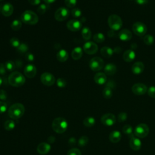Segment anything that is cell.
Wrapping results in <instances>:
<instances>
[{"mask_svg": "<svg viewBox=\"0 0 155 155\" xmlns=\"http://www.w3.org/2000/svg\"><path fill=\"white\" fill-rule=\"evenodd\" d=\"M25 113V107L21 103H15L11 105L8 110L9 117L14 120L22 117Z\"/></svg>", "mask_w": 155, "mask_h": 155, "instance_id": "cell-1", "label": "cell"}, {"mask_svg": "<svg viewBox=\"0 0 155 155\" xmlns=\"http://www.w3.org/2000/svg\"><path fill=\"white\" fill-rule=\"evenodd\" d=\"M8 81L10 85L15 87H19L25 84V78L20 72L13 71L8 76Z\"/></svg>", "mask_w": 155, "mask_h": 155, "instance_id": "cell-2", "label": "cell"}, {"mask_svg": "<svg viewBox=\"0 0 155 155\" xmlns=\"http://www.w3.org/2000/svg\"><path fill=\"white\" fill-rule=\"evenodd\" d=\"M51 127L54 132L58 134H62L67 130L68 128V122L65 119L58 117L53 120Z\"/></svg>", "mask_w": 155, "mask_h": 155, "instance_id": "cell-3", "label": "cell"}, {"mask_svg": "<svg viewBox=\"0 0 155 155\" xmlns=\"http://www.w3.org/2000/svg\"><path fill=\"white\" fill-rule=\"evenodd\" d=\"M21 21L28 25H35L38 23L39 18L36 13L31 10H25L21 15Z\"/></svg>", "mask_w": 155, "mask_h": 155, "instance_id": "cell-4", "label": "cell"}, {"mask_svg": "<svg viewBox=\"0 0 155 155\" xmlns=\"http://www.w3.org/2000/svg\"><path fill=\"white\" fill-rule=\"evenodd\" d=\"M108 24L110 28L114 31L120 29L122 26V20L117 15H111L108 18Z\"/></svg>", "mask_w": 155, "mask_h": 155, "instance_id": "cell-5", "label": "cell"}, {"mask_svg": "<svg viewBox=\"0 0 155 155\" xmlns=\"http://www.w3.org/2000/svg\"><path fill=\"white\" fill-rule=\"evenodd\" d=\"M149 133V127L147 124H140L136 126L134 131V135L138 138H144Z\"/></svg>", "mask_w": 155, "mask_h": 155, "instance_id": "cell-6", "label": "cell"}, {"mask_svg": "<svg viewBox=\"0 0 155 155\" xmlns=\"http://www.w3.org/2000/svg\"><path fill=\"white\" fill-rule=\"evenodd\" d=\"M104 65V61L102 58L96 56L93 58L89 62V67L91 70L97 71L101 70Z\"/></svg>", "mask_w": 155, "mask_h": 155, "instance_id": "cell-7", "label": "cell"}, {"mask_svg": "<svg viewBox=\"0 0 155 155\" xmlns=\"http://www.w3.org/2000/svg\"><path fill=\"white\" fill-rule=\"evenodd\" d=\"M70 15L69 10L64 7H59L54 13V18L59 22L64 21L67 19Z\"/></svg>", "mask_w": 155, "mask_h": 155, "instance_id": "cell-8", "label": "cell"}, {"mask_svg": "<svg viewBox=\"0 0 155 155\" xmlns=\"http://www.w3.org/2000/svg\"><path fill=\"white\" fill-rule=\"evenodd\" d=\"M132 29L133 32L139 36H143L147 30V26L142 22H136L134 23Z\"/></svg>", "mask_w": 155, "mask_h": 155, "instance_id": "cell-9", "label": "cell"}, {"mask_svg": "<svg viewBox=\"0 0 155 155\" xmlns=\"http://www.w3.org/2000/svg\"><path fill=\"white\" fill-rule=\"evenodd\" d=\"M40 79L41 82L46 86H51L56 81L54 76L51 73L48 72L42 73L40 77Z\"/></svg>", "mask_w": 155, "mask_h": 155, "instance_id": "cell-10", "label": "cell"}, {"mask_svg": "<svg viewBox=\"0 0 155 155\" xmlns=\"http://www.w3.org/2000/svg\"><path fill=\"white\" fill-rule=\"evenodd\" d=\"M83 50L87 54H93L97 51L98 47L94 42L92 41H88L84 44Z\"/></svg>", "mask_w": 155, "mask_h": 155, "instance_id": "cell-11", "label": "cell"}, {"mask_svg": "<svg viewBox=\"0 0 155 155\" xmlns=\"http://www.w3.org/2000/svg\"><path fill=\"white\" fill-rule=\"evenodd\" d=\"M101 122L105 126H112L116 123V117L112 113H107L104 114L101 119Z\"/></svg>", "mask_w": 155, "mask_h": 155, "instance_id": "cell-12", "label": "cell"}, {"mask_svg": "<svg viewBox=\"0 0 155 155\" xmlns=\"http://www.w3.org/2000/svg\"><path fill=\"white\" fill-rule=\"evenodd\" d=\"M132 91L136 95H143L147 91V86L142 83H137L133 85Z\"/></svg>", "mask_w": 155, "mask_h": 155, "instance_id": "cell-13", "label": "cell"}, {"mask_svg": "<svg viewBox=\"0 0 155 155\" xmlns=\"http://www.w3.org/2000/svg\"><path fill=\"white\" fill-rule=\"evenodd\" d=\"M67 27L71 31H78L81 28L82 23L78 20L71 19L67 22Z\"/></svg>", "mask_w": 155, "mask_h": 155, "instance_id": "cell-14", "label": "cell"}, {"mask_svg": "<svg viewBox=\"0 0 155 155\" xmlns=\"http://www.w3.org/2000/svg\"><path fill=\"white\" fill-rule=\"evenodd\" d=\"M36 67L33 64H28L24 70V73L25 76L28 78H33L36 74Z\"/></svg>", "mask_w": 155, "mask_h": 155, "instance_id": "cell-15", "label": "cell"}, {"mask_svg": "<svg viewBox=\"0 0 155 155\" xmlns=\"http://www.w3.org/2000/svg\"><path fill=\"white\" fill-rule=\"evenodd\" d=\"M1 13L5 17L11 16L13 12V6L10 2L4 3L1 7Z\"/></svg>", "mask_w": 155, "mask_h": 155, "instance_id": "cell-16", "label": "cell"}, {"mask_svg": "<svg viewBox=\"0 0 155 155\" xmlns=\"http://www.w3.org/2000/svg\"><path fill=\"white\" fill-rule=\"evenodd\" d=\"M141 145H142L141 141L138 137H137L136 136L135 137L134 134H132L131 136H130V146L132 150L137 151L141 148Z\"/></svg>", "mask_w": 155, "mask_h": 155, "instance_id": "cell-17", "label": "cell"}, {"mask_svg": "<svg viewBox=\"0 0 155 155\" xmlns=\"http://www.w3.org/2000/svg\"><path fill=\"white\" fill-rule=\"evenodd\" d=\"M51 150V146L50 144L46 142L40 143L36 148L38 153L41 155H45L49 153Z\"/></svg>", "mask_w": 155, "mask_h": 155, "instance_id": "cell-18", "label": "cell"}, {"mask_svg": "<svg viewBox=\"0 0 155 155\" xmlns=\"http://www.w3.org/2000/svg\"><path fill=\"white\" fill-rule=\"evenodd\" d=\"M119 39L122 41H128L130 40L132 38L131 32L128 29H122L121 30L118 34Z\"/></svg>", "mask_w": 155, "mask_h": 155, "instance_id": "cell-19", "label": "cell"}, {"mask_svg": "<svg viewBox=\"0 0 155 155\" xmlns=\"http://www.w3.org/2000/svg\"><path fill=\"white\" fill-rule=\"evenodd\" d=\"M144 64L142 62H136L131 67L132 72L134 74H139L142 73L144 70Z\"/></svg>", "mask_w": 155, "mask_h": 155, "instance_id": "cell-20", "label": "cell"}, {"mask_svg": "<svg viewBox=\"0 0 155 155\" xmlns=\"http://www.w3.org/2000/svg\"><path fill=\"white\" fill-rule=\"evenodd\" d=\"M94 81L98 85H103L107 82V76L104 73L99 72L94 75Z\"/></svg>", "mask_w": 155, "mask_h": 155, "instance_id": "cell-21", "label": "cell"}, {"mask_svg": "<svg viewBox=\"0 0 155 155\" xmlns=\"http://www.w3.org/2000/svg\"><path fill=\"white\" fill-rule=\"evenodd\" d=\"M135 57L136 54L133 50H127L123 54V59L125 62H130L134 59Z\"/></svg>", "mask_w": 155, "mask_h": 155, "instance_id": "cell-22", "label": "cell"}, {"mask_svg": "<svg viewBox=\"0 0 155 155\" xmlns=\"http://www.w3.org/2000/svg\"><path fill=\"white\" fill-rule=\"evenodd\" d=\"M117 71L116 66L111 63L107 64L104 67V72L105 74L112 76L114 75Z\"/></svg>", "mask_w": 155, "mask_h": 155, "instance_id": "cell-23", "label": "cell"}, {"mask_svg": "<svg viewBox=\"0 0 155 155\" xmlns=\"http://www.w3.org/2000/svg\"><path fill=\"white\" fill-rule=\"evenodd\" d=\"M121 134L117 130H114L110 133L109 135V139L113 143H117L121 139Z\"/></svg>", "mask_w": 155, "mask_h": 155, "instance_id": "cell-24", "label": "cell"}, {"mask_svg": "<svg viewBox=\"0 0 155 155\" xmlns=\"http://www.w3.org/2000/svg\"><path fill=\"white\" fill-rule=\"evenodd\" d=\"M56 58L59 62H65L68 58V53L65 50L61 49L57 53Z\"/></svg>", "mask_w": 155, "mask_h": 155, "instance_id": "cell-25", "label": "cell"}, {"mask_svg": "<svg viewBox=\"0 0 155 155\" xmlns=\"http://www.w3.org/2000/svg\"><path fill=\"white\" fill-rule=\"evenodd\" d=\"M83 54V50L79 47H75L71 51V57L74 60L80 59Z\"/></svg>", "mask_w": 155, "mask_h": 155, "instance_id": "cell-26", "label": "cell"}, {"mask_svg": "<svg viewBox=\"0 0 155 155\" xmlns=\"http://www.w3.org/2000/svg\"><path fill=\"white\" fill-rule=\"evenodd\" d=\"M113 52H114V50L109 47H107V46H105V47H103L101 49V54L105 57V58H110L113 54Z\"/></svg>", "mask_w": 155, "mask_h": 155, "instance_id": "cell-27", "label": "cell"}, {"mask_svg": "<svg viewBox=\"0 0 155 155\" xmlns=\"http://www.w3.org/2000/svg\"><path fill=\"white\" fill-rule=\"evenodd\" d=\"M81 35L85 40H89L91 37V31L88 27H85L82 30Z\"/></svg>", "mask_w": 155, "mask_h": 155, "instance_id": "cell-28", "label": "cell"}, {"mask_svg": "<svg viewBox=\"0 0 155 155\" xmlns=\"http://www.w3.org/2000/svg\"><path fill=\"white\" fill-rule=\"evenodd\" d=\"M95 119L93 117H87L83 120V124L86 127H91L95 124Z\"/></svg>", "mask_w": 155, "mask_h": 155, "instance_id": "cell-29", "label": "cell"}, {"mask_svg": "<svg viewBox=\"0 0 155 155\" xmlns=\"http://www.w3.org/2000/svg\"><path fill=\"white\" fill-rule=\"evenodd\" d=\"M15 122L13 120H7L4 122V127L7 131H12L15 127Z\"/></svg>", "mask_w": 155, "mask_h": 155, "instance_id": "cell-30", "label": "cell"}, {"mask_svg": "<svg viewBox=\"0 0 155 155\" xmlns=\"http://www.w3.org/2000/svg\"><path fill=\"white\" fill-rule=\"evenodd\" d=\"M10 27L14 31H18L22 27V22L18 19H15L11 23Z\"/></svg>", "mask_w": 155, "mask_h": 155, "instance_id": "cell-31", "label": "cell"}, {"mask_svg": "<svg viewBox=\"0 0 155 155\" xmlns=\"http://www.w3.org/2000/svg\"><path fill=\"white\" fill-rule=\"evenodd\" d=\"M102 95L105 99L111 98L113 95L112 88H111L109 87H105L102 91Z\"/></svg>", "mask_w": 155, "mask_h": 155, "instance_id": "cell-32", "label": "cell"}, {"mask_svg": "<svg viewBox=\"0 0 155 155\" xmlns=\"http://www.w3.org/2000/svg\"><path fill=\"white\" fill-rule=\"evenodd\" d=\"M5 65L6 67V69L8 71H13L15 70V68H16V64L15 63L10 60L7 61L5 63Z\"/></svg>", "mask_w": 155, "mask_h": 155, "instance_id": "cell-33", "label": "cell"}, {"mask_svg": "<svg viewBox=\"0 0 155 155\" xmlns=\"http://www.w3.org/2000/svg\"><path fill=\"white\" fill-rule=\"evenodd\" d=\"M88 137L87 136H82L78 140V145L81 147H85L88 143Z\"/></svg>", "mask_w": 155, "mask_h": 155, "instance_id": "cell-34", "label": "cell"}, {"mask_svg": "<svg viewBox=\"0 0 155 155\" xmlns=\"http://www.w3.org/2000/svg\"><path fill=\"white\" fill-rule=\"evenodd\" d=\"M93 39L96 42L101 43L105 41V36H104V34H102L101 33H97L94 35Z\"/></svg>", "mask_w": 155, "mask_h": 155, "instance_id": "cell-35", "label": "cell"}, {"mask_svg": "<svg viewBox=\"0 0 155 155\" xmlns=\"http://www.w3.org/2000/svg\"><path fill=\"white\" fill-rule=\"evenodd\" d=\"M122 131L124 134H127L128 136H130L133 134V128L130 125H125L122 128Z\"/></svg>", "mask_w": 155, "mask_h": 155, "instance_id": "cell-36", "label": "cell"}, {"mask_svg": "<svg viewBox=\"0 0 155 155\" xmlns=\"http://www.w3.org/2000/svg\"><path fill=\"white\" fill-rule=\"evenodd\" d=\"M154 37L151 35H147L143 38V42L147 45H150L154 42Z\"/></svg>", "mask_w": 155, "mask_h": 155, "instance_id": "cell-37", "label": "cell"}, {"mask_svg": "<svg viewBox=\"0 0 155 155\" xmlns=\"http://www.w3.org/2000/svg\"><path fill=\"white\" fill-rule=\"evenodd\" d=\"M48 8H49V6L48 5L45 4H42L38 7L37 12H38V13L42 15V14H44Z\"/></svg>", "mask_w": 155, "mask_h": 155, "instance_id": "cell-38", "label": "cell"}, {"mask_svg": "<svg viewBox=\"0 0 155 155\" xmlns=\"http://www.w3.org/2000/svg\"><path fill=\"white\" fill-rule=\"evenodd\" d=\"M18 51L20 53H25L28 50V45L25 43H21L17 48Z\"/></svg>", "mask_w": 155, "mask_h": 155, "instance_id": "cell-39", "label": "cell"}, {"mask_svg": "<svg viewBox=\"0 0 155 155\" xmlns=\"http://www.w3.org/2000/svg\"><path fill=\"white\" fill-rule=\"evenodd\" d=\"M10 44H11L12 46H13V47H15V48H17L19 46V45L21 44L19 39L17 38H16V37H13V38H12L10 39Z\"/></svg>", "mask_w": 155, "mask_h": 155, "instance_id": "cell-40", "label": "cell"}, {"mask_svg": "<svg viewBox=\"0 0 155 155\" xmlns=\"http://www.w3.org/2000/svg\"><path fill=\"white\" fill-rule=\"evenodd\" d=\"M71 13L72 15V16L74 18H79L81 16V15H82V12H81V10L78 8H74L71 10Z\"/></svg>", "mask_w": 155, "mask_h": 155, "instance_id": "cell-41", "label": "cell"}, {"mask_svg": "<svg viewBox=\"0 0 155 155\" xmlns=\"http://www.w3.org/2000/svg\"><path fill=\"white\" fill-rule=\"evenodd\" d=\"M67 155H82V153L78 148H73L68 150Z\"/></svg>", "mask_w": 155, "mask_h": 155, "instance_id": "cell-42", "label": "cell"}, {"mask_svg": "<svg viewBox=\"0 0 155 155\" xmlns=\"http://www.w3.org/2000/svg\"><path fill=\"white\" fill-rule=\"evenodd\" d=\"M56 84L59 88H64L67 85V81L64 78H58L56 80Z\"/></svg>", "mask_w": 155, "mask_h": 155, "instance_id": "cell-43", "label": "cell"}, {"mask_svg": "<svg viewBox=\"0 0 155 155\" xmlns=\"http://www.w3.org/2000/svg\"><path fill=\"white\" fill-rule=\"evenodd\" d=\"M77 0H65V4L68 8H73L76 6Z\"/></svg>", "mask_w": 155, "mask_h": 155, "instance_id": "cell-44", "label": "cell"}, {"mask_svg": "<svg viewBox=\"0 0 155 155\" xmlns=\"http://www.w3.org/2000/svg\"><path fill=\"white\" fill-rule=\"evenodd\" d=\"M127 119V114L125 112H121L119 113L117 117V120L119 122H123Z\"/></svg>", "mask_w": 155, "mask_h": 155, "instance_id": "cell-45", "label": "cell"}, {"mask_svg": "<svg viewBox=\"0 0 155 155\" xmlns=\"http://www.w3.org/2000/svg\"><path fill=\"white\" fill-rule=\"evenodd\" d=\"M7 104L2 101H0V114L5 113L7 110Z\"/></svg>", "mask_w": 155, "mask_h": 155, "instance_id": "cell-46", "label": "cell"}, {"mask_svg": "<svg viewBox=\"0 0 155 155\" xmlns=\"http://www.w3.org/2000/svg\"><path fill=\"white\" fill-rule=\"evenodd\" d=\"M148 94L152 98H155V87L151 86L147 90Z\"/></svg>", "mask_w": 155, "mask_h": 155, "instance_id": "cell-47", "label": "cell"}, {"mask_svg": "<svg viewBox=\"0 0 155 155\" xmlns=\"http://www.w3.org/2000/svg\"><path fill=\"white\" fill-rule=\"evenodd\" d=\"M7 98V93L4 90H0V99L2 101L6 100Z\"/></svg>", "mask_w": 155, "mask_h": 155, "instance_id": "cell-48", "label": "cell"}, {"mask_svg": "<svg viewBox=\"0 0 155 155\" xmlns=\"http://www.w3.org/2000/svg\"><path fill=\"white\" fill-rule=\"evenodd\" d=\"M25 59L28 62H33L35 59L34 55L31 53H27L25 54Z\"/></svg>", "mask_w": 155, "mask_h": 155, "instance_id": "cell-49", "label": "cell"}, {"mask_svg": "<svg viewBox=\"0 0 155 155\" xmlns=\"http://www.w3.org/2000/svg\"><path fill=\"white\" fill-rule=\"evenodd\" d=\"M6 67L5 64H0V74L4 75L5 74L6 72Z\"/></svg>", "mask_w": 155, "mask_h": 155, "instance_id": "cell-50", "label": "cell"}, {"mask_svg": "<svg viewBox=\"0 0 155 155\" xmlns=\"http://www.w3.org/2000/svg\"><path fill=\"white\" fill-rule=\"evenodd\" d=\"M28 2L33 5H38L40 4L41 0H28Z\"/></svg>", "mask_w": 155, "mask_h": 155, "instance_id": "cell-51", "label": "cell"}, {"mask_svg": "<svg viewBox=\"0 0 155 155\" xmlns=\"http://www.w3.org/2000/svg\"><path fill=\"white\" fill-rule=\"evenodd\" d=\"M136 2L139 5H144L148 3V0H135Z\"/></svg>", "mask_w": 155, "mask_h": 155, "instance_id": "cell-52", "label": "cell"}, {"mask_svg": "<svg viewBox=\"0 0 155 155\" xmlns=\"http://www.w3.org/2000/svg\"><path fill=\"white\" fill-rule=\"evenodd\" d=\"M45 2H46L47 4H51L53 3L56 1V0H43Z\"/></svg>", "mask_w": 155, "mask_h": 155, "instance_id": "cell-53", "label": "cell"}, {"mask_svg": "<svg viewBox=\"0 0 155 155\" xmlns=\"http://www.w3.org/2000/svg\"><path fill=\"white\" fill-rule=\"evenodd\" d=\"M2 83V78L0 77V86L1 85Z\"/></svg>", "mask_w": 155, "mask_h": 155, "instance_id": "cell-54", "label": "cell"}, {"mask_svg": "<svg viewBox=\"0 0 155 155\" xmlns=\"http://www.w3.org/2000/svg\"><path fill=\"white\" fill-rule=\"evenodd\" d=\"M2 1V0H0V1Z\"/></svg>", "mask_w": 155, "mask_h": 155, "instance_id": "cell-55", "label": "cell"}]
</instances>
